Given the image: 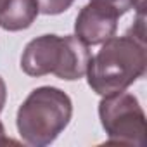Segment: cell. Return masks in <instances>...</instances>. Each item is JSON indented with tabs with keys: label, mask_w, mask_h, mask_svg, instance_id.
I'll use <instances>...</instances> for the list:
<instances>
[{
	"label": "cell",
	"mask_w": 147,
	"mask_h": 147,
	"mask_svg": "<svg viewBox=\"0 0 147 147\" xmlns=\"http://www.w3.org/2000/svg\"><path fill=\"white\" fill-rule=\"evenodd\" d=\"M100 45V50L90 57L85 75L88 87L97 95L123 92L145 75V40L128 33L125 36H111Z\"/></svg>",
	"instance_id": "cell-1"
},
{
	"label": "cell",
	"mask_w": 147,
	"mask_h": 147,
	"mask_svg": "<svg viewBox=\"0 0 147 147\" xmlns=\"http://www.w3.org/2000/svg\"><path fill=\"white\" fill-rule=\"evenodd\" d=\"M92 54L76 35H42L31 40L21 55V69L28 76L55 75L75 82L87 75Z\"/></svg>",
	"instance_id": "cell-2"
},
{
	"label": "cell",
	"mask_w": 147,
	"mask_h": 147,
	"mask_svg": "<svg viewBox=\"0 0 147 147\" xmlns=\"http://www.w3.org/2000/svg\"><path fill=\"white\" fill-rule=\"evenodd\" d=\"M73 102L57 87L35 88L18 109L16 126L24 144L31 147L50 145L69 125Z\"/></svg>",
	"instance_id": "cell-3"
},
{
	"label": "cell",
	"mask_w": 147,
	"mask_h": 147,
	"mask_svg": "<svg viewBox=\"0 0 147 147\" xmlns=\"http://www.w3.org/2000/svg\"><path fill=\"white\" fill-rule=\"evenodd\" d=\"M99 118L109 137V144L135 147L145 144V113L133 94L123 90L104 95L99 102Z\"/></svg>",
	"instance_id": "cell-4"
},
{
	"label": "cell",
	"mask_w": 147,
	"mask_h": 147,
	"mask_svg": "<svg viewBox=\"0 0 147 147\" xmlns=\"http://www.w3.org/2000/svg\"><path fill=\"white\" fill-rule=\"evenodd\" d=\"M118 19L119 16L111 7L104 5L102 2H97V0H90L85 7H82V11L76 16L75 35L88 47L100 45L116 35Z\"/></svg>",
	"instance_id": "cell-5"
},
{
	"label": "cell",
	"mask_w": 147,
	"mask_h": 147,
	"mask_svg": "<svg viewBox=\"0 0 147 147\" xmlns=\"http://www.w3.org/2000/svg\"><path fill=\"white\" fill-rule=\"evenodd\" d=\"M38 14L36 0H0V28L5 31L30 28Z\"/></svg>",
	"instance_id": "cell-6"
},
{
	"label": "cell",
	"mask_w": 147,
	"mask_h": 147,
	"mask_svg": "<svg viewBox=\"0 0 147 147\" xmlns=\"http://www.w3.org/2000/svg\"><path fill=\"white\" fill-rule=\"evenodd\" d=\"M97 2H102L104 5L111 7L119 18L126 14L130 9H137L138 14H144L145 9V0H97Z\"/></svg>",
	"instance_id": "cell-7"
},
{
	"label": "cell",
	"mask_w": 147,
	"mask_h": 147,
	"mask_svg": "<svg viewBox=\"0 0 147 147\" xmlns=\"http://www.w3.org/2000/svg\"><path fill=\"white\" fill-rule=\"evenodd\" d=\"M73 2L75 0H36L38 11L47 16H55V14L67 11L73 5Z\"/></svg>",
	"instance_id": "cell-8"
},
{
	"label": "cell",
	"mask_w": 147,
	"mask_h": 147,
	"mask_svg": "<svg viewBox=\"0 0 147 147\" xmlns=\"http://www.w3.org/2000/svg\"><path fill=\"white\" fill-rule=\"evenodd\" d=\"M5 100H7V87H5L4 78L0 76V113H2V109L5 106Z\"/></svg>",
	"instance_id": "cell-9"
}]
</instances>
